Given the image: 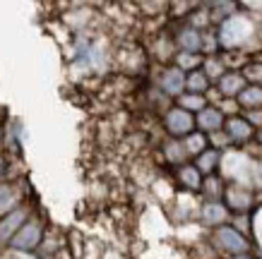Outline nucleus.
<instances>
[{"mask_svg": "<svg viewBox=\"0 0 262 259\" xmlns=\"http://www.w3.org/2000/svg\"><path fill=\"white\" fill-rule=\"evenodd\" d=\"M212 243L219 252L229 254V257H238V254H250L253 245H250V238L241 236L238 230H233L231 226H222L214 228V236H212Z\"/></svg>", "mask_w": 262, "mask_h": 259, "instance_id": "nucleus-1", "label": "nucleus"}, {"mask_svg": "<svg viewBox=\"0 0 262 259\" xmlns=\"http://www.w3.org/2000/svg\"><path fill=\"white\" fill-rule=\"evenodd\" d=\"M164 156H166V161L171 166H183L185 163V158H188V154H185V149H183L181 139H168L166 144H164Z\"/></svg>", "mask_w": 262, "mask_h": 259, "instance_id": "nucleus-25", "label": "nucleus"}, {"mask_svg": "<svg viewBox=\"0 0 262 259\" xmlns=\"http://www.w3.org/2000/svg\"><path fill=\"white\" fill-rule=\"evenodd\" d=\"M222 127H224V115L214 106H207V108H202L198 115H195V130L202 134L219 132Z\"/></svg>", "mask_w": 262, "mask_h": 259, "instance_id": "nucleus-9", "label": "nucleus"}, {"mask_svg": "<svg viewBox=\"0 0 262 259\" xmlns=\"http://www.w3.org/2000/svg\"><path fill=\"white\" fill-rule=\"evenodd\" d=\"M17 192L12 185H8V182H0V219L3 216H8L10 211H15L17 209Z\"/></svg>", "mask_w": 262, "mask_h": 259, "instance_id": "nucleus-22", "label": "nucleus"}, {"mask_svg": "<svg viewBox=\"0 0 262 259\" xmlns=\"http://www.w3.org/2000/svg\"><path fill=\"white\" fill-rule=\"evenodd\" d=\"M207 144H209V149H216L219 154L222 151H229L233 144H231V139L226 137V132L224 130H219V132H212V134H207Z\"/></svg>", "mask_w": 262, "mask_h": 259, "instance_id": "nucleus-27", "label": "nucleus"}, {"mask_svg": "<svg viewBox=\"0 0 262 259\" xmlns=\"http://www.w3.org/2000/svg\"><path fill=\"white\" fill-rule=\"evenodd\" d=\"M209 8V17H212V24H219V22H226L231 19L233 15H238V3H229V0H224V3H212V5H207Z\"/></svg>", "mask_w": 262, "mask_h": 259, "instance_id": "nucleus-16", "label": "nucleus"}, {"mask_svg": "<svg viewBox=\"0 0 262 259\" xmlns=\"http://www.w3.org/2000/svg\"><path fill=\"white\" fill-rule=\"evenodd\" d=\"M219 60H222L226 72H241L253 58L248 53H243V51H222V53H219Z\"/></svg>", "mask_w": 262, "mask_h": 259, "instance_id": "nucleus-15", "label": "nucleus"}, {"mask_svg": "<svg viewBox=\"0 0 262 259\" xmlns=\"http://www.w3.org/2000/svg\"><path fill=\"white\" fill-rule=\"evenodd\" d=\"M200 221L209 228H222V226H229L231 221V211L226 209L224 202H209L205 199L202 206H200Z\"/></svg>", "mask_w": 262, "mask_h": 259, "instance_id": "nucleus-5", "label": "nucleus"}, {"mask_svg": "<svg viewBox=\"0 0 262 259\" xmlns=\"http://www.w3.org/2000/svg\"><path fill=\"white\" fill-rule=\"evenodd\" d=\"M224 180L219 178V175H209V178H205L202 180V195L209 199V202H222V197H224Z\"/></svg>", "mask_w": 262, "mask_h": 259, "instance_id": "nucleus-19", "label": "nucleus"}, {"mask_svg": "<svg viewBox=\"0 0 262 259\" xmlns=\"http://www.w3.org/2000/svg\"><path fill=\"white\" fill-rule=\"evenodd\" d=\"M188 27L198 29V32H207L212 27V17H209V8L207 5H195L192 12H188Z\"/></svg>", "mask_w": 262, "mask_h": 259, "instance_id": "nucleus-20", "label": "nucleus"}, {"mask_svg": "<svg viewBox=\"0 0 262 259\" xmlns=\"http://www.w3.org/2000/svg\"><path fill=\"white\" fill-rule=\"evenodd\" d=\"M27 219H29V211H27L24 206H17L15 211H10L8 216L0 219V247H3V245H10V240L15 238V233L19 230V226H22Z\"/></svg>", "mask_w": 262, "mask_h": 259, "instance_id": "nucleus-7", "label": "nucleus"}, {"mask_svg": "<svg viewBox=\"0 0 262 259\" xmlns=\"http://www.w3.org/2000/svg\"><path fill=\"white\" fill-rule=\"evenodd\" d=\"M236 101H238V106H241V113H243V110L262 108V86L246 84V89L236 96Z\"/></svg>", "mask_w": 262, "mask_h": 259, "instance_id": "nucleus-14", "label": "nucleus"}, {"mask_svg": "<svg viewBox=\"0 0 262 259\" xmlns=\"http://www.w3.org/2000/svg\"><path fill=\"white\" fill-rule=\"evenodd\" d=\"M41 236H43V226L39 219H27L15 233V238L10 240V247H15L17 252H32L39 247Z\"/></svg>", "mask_w": 262, "mask_h": 259, "instance_id": "nucleus-3", "label": "nucleus"}, {"mask_svg": "<svg viewBox=\"0 0 262 259\" xmlns=\"http://www.w3.org/2000/svg\"><path fill=\"white\" fill-rule=\"evenodd\" d=\"M209 79L202 75V70H195V72H188L185 75V91L188 94H200V96H205V91L209 89Z\"/></svg>", "mask_w": 262, "mask_h": 259, "instance_id": "nucleus-23", "label": "nucleus"}, {"mask_svg": "<svg viewBox=\"0 0 262 259\" xmlns=\"http://www.w3.org/2000/svg\"><path fill=\"white\" fill-rule=\"evenodd\" d=\"M241 115H243V120L253 127L255 132H257V130H262V108H257V110H243Z\"/></svg>", "mask_w": 262, "mask_h": 259, "instance_id": "nucleus-30", "label": "nucleus"}, {"mask_svg": "<svg viewBox=\"0 0 262 259\" xmlns=\"http://www.w3.org/2000/svg\"><path fill=\"white\" fill-rule=\"evenodd\" d=\"M255 139H257V144H260V149H262V130H257V132H255Z\"/></svg>", "mask_w": 262, "mask_h": 259, "instance_id": "nucleus-32", "label": "nucleus"}, {"mask_svg": "<svg viewBox=\"0 0 262 259\" xmlns=\"http://www.w3.org/2000/svg\"><path fill=\"white\" fill-rule=\"evenodd\" d=\"M246 79H243V75L241 72H224L222 77H219V82L214 84V89L222 94V99H236V96L246 89Z\"/></svg>", "mask_w": 262, "mask_h": 259, "instance_id": "nucleus-10", "label": "nucleus"}, {"mask_svg": "<svg viewBox=\"0 0 262 259\" xmlns=\"http://www.w3.org/2000/svg\"><path fill=\"white\" fill-rule=\"evenodd\" d=\"M219 163H222V154L216 149H205L200 156H195V168L200 171L202 178H209V175H216L219 171Z\"/></svg>", "mask_w": 262, "mask_h": 259, "instance_id": "nucleus-12", "label": "nucleus"}, {"mask_svg": "<svg viewBox=\"0 0 262 259\" xmlns=\"http://www.w3.org/2000/svg\"><path fill=\"white\" fill-rule=\"evenodd\" d=\"M176 175H178V182H181L185 190H190V192H200V190H202V180H205V178L200 175V171L192 163L178 166Z\"/></svg>", "mask_w": 262, "mask_h": 259, "instance_id": "nucleus-13", "label": "nucleus"}, {"mask_svg": "<svg viewBox=\"0 0 262 259\" xmlns=\"http://www.w3.org/2000/svg\"><path fill=\"white\" fill-rule=\"evenodd\" d=\"M224 132L231 139V144H238V147H246L255 139V130L248 125L243 115H236V118H226L224 120Z\"/></svg>", "mask_w": 262, "mask_h": 259, "instance_id": "nucleus-6", "label": "nucleus"}, {"mask_svg": "<svg viewBox=\"0 0 262 259\" xmlns=\"http://www.w3.org/2000/svg\"><path fill=\"white\" fill-rule=\"evenodd\" d=\"M243 79L248 84H255V86H262V60H250V63L241 70Z\"/></svg>", "mask_w": 262, "mask_h": 259, "instance_id": "nucleus-26", "label": "nucleus"}, {"mask_svg": "<svg viewBox=\"0 0 262 259\" xmlns=\"http://www.w3.org/2000/svg\"><path fill=\"white\" fill-rule=\"evenodd\" d=\"M176 106H178V108H183V110H188L190 115H198L202 108H207V101H205V96L183 91V94L176 99Z\"/></svg>", "mask_w": 262, "mask_h": 259, "instance_id": "nucleus-18", "label": "nucleus"}, {"mask_svg": "<svg viewBox=\"0 0 262 259\" xmlns=\"http://www.w3.org/2000/svg\"><path fill=\"white\" fill-rule=\"evenodd\" d=\"M202 60H205V58H202L200 53H181V51H178V53L173 55L176 67H178L181 72H185V75L200 70V67H202Z\"/></svg>", "mask_w": 262, "mask_h": 259, "instance_id": "nucleus-21", "label": "nucleus"}, {"mask_svg": "<svg viewBox=\"0 0 262 259\" xmlns=\"http://www.w3.org/2000/svg\"><path fill=\"white\" fill-rule=\"evenodd\" d=\"M173 41H176V46L181 48V53H200L202 51V32L192 29V27H181L176 32Z\"/></svg>", "mask_w": 262, "mask_h": 259, "instance_id": "nucleus-11", "label": "nucleus"}, {"mask_svg": "<svg viewBox=\"0 0 262 259\" xmlns=\"http://www.w3.org/2000/svg\"><path fill=\"white\" fill-rule=\"evenodd\" d=\"M231 221H233V230H238L241 236H250V216L248 214H236V216H231ZM229 221V223H231Z\"/></svg>", "mask_w": 262, "mask_h": 259, "instance_id": "nucleus-29", "label": "nucleus"}, {"mask_svg": "<svg viewBox=\"0 0 262 259\" xmlns=\"http://www.w3.org/2000/svg\"><path fill=\"white\" fill-rule=\"evenodd\" d=\"M229 259H260V257H253V254H238V257H229Z\"/></svg>", "mask_w": 262, "mask_h": 259, "instance_id": "nucleus-31", "label": "nucleus"}, {"mask_svg": "<svg viewBox=\"0 0 262 259\" xmlns=\"http://www.w3.org/2000/svg\"><path fill=\"white\" fill-rule=\"evenodd\" d=\"M159 86L164 94L178 99V96L185 91V72H181L176 65L164 67V72H161V77H159Z\"/></svg>", "mask_w": 262, "mask_h": 259, "instance_id": "nucleus-8", "label": "nucleus"}, {"mask_svg": "<svg viewBox=\"0 0 262 259\" xmlns=\"http://www.w3.org/2000/svg\"><path fill=\"white\" fill-rule=\"evenodd\" d=\"M216 108H219V113L224 115V120L241 115V106H238V101H236V99H222Z\"/></svg>", "mask_w": 262, "mask_h": 259, "instance_id": "nucleus-28", "label": "nucleus"}, {"mask_svg": "<svg viewBox=\"0 0 262 259\" xmlns=\"http://www.w3.org/2000/svg\"><path fill=\"white\" fill-rule=\"evenodd\" d=\"M164 127L171 134V139H183V137H188L190 132H195V115H190L188 110L173 106L164 115Z\"/></svg>", "mask_w": 262, "mask_h": 259, "instance_id": "nucleus-4", "label": "nucleus"}, {"mask_svg": "<svg viewBox=\"0 0 262 259\" xmlns=\"http://www.w3.org/2000/svg\"><path fill=\"white\" fill-rule=\"evenodd\" d=\"M202 75H205L207 79H209V84H216L219 82V77H222L224 72V65H222V60H219V55H207L205 60H202Z\"/></svg>", "mask_w": 262, "mask_h": 259, "instance_id": "nucleus-24", "label": "nucleus"}, {"mask_svg": "<svg viewBox=\"0 0 262 259\" xmlns=\"http://www.w3.org/2000/svg\"><path fill=\"white\" fill-rule=\"evenodd\" d=\"M181 142H183V149H185V154H188V156H192V158L200 156L205 149H209V144H207V134L198 132V130H195V132H190L188 137H183Z\"/></svg>", "mask_w": 262, "mask_h": 259, "instance_id": "nucleus-17", "label": "nucleus"}, {"mask_svg": "<svg viewBox=\"0 0 262 259\" xmlns=\"http://www.w3.org/2000/svg\"><path fill=\"white\" fill-rule=\"evenodd\" d=\"M222 202L226 204V209L231 211V216L236 214H248L255 206V195L248 185H238V182H231L224 187Z\"/></svg>", "mask_w": 262, "mask_h": 259, "instance_id": "nucleus-2", "label": "nucleus"}]
</instances>
